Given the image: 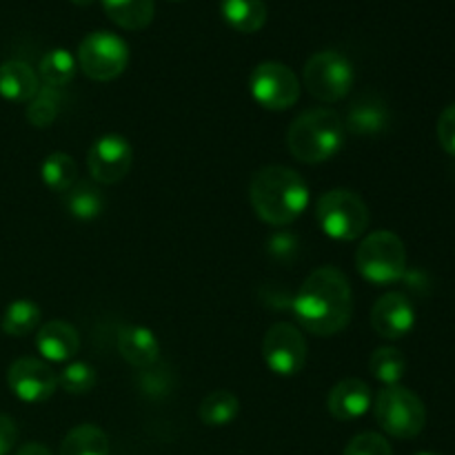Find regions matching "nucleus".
<instances>
[{
    "label": "nucleus",
    "instance_id": "f257e3e1",
    "mask_svg": "<svg viewBox=\"0 0 455 455\" xmlns=\"http://www.w3.org/2000/svg\"><path fill=\"white\" fill-rule=\"evenodd\" d=\"M293 314L302 329L320 338L340 333L354 314V291L336 267L311 271L293 298Z\"/></svg>",
    "mask_w": 455,
    "mask_h": 455
},
{
    "label": "nucleus",
    "instance_id": "f03ea898",
    "mask_svg": "<svg viewBox=\"0 0 455 455\" xmlns=\"http://www.w3.org/2000/svg\"><path fill=\"white\" fill-rule=\"evenodd\" d=\"M249 200L262 222L287 227L309 207V187L302 176L283 164H269L253 173Z\"/></svg>",
    "mask_w": 455,
    "mask_h": 455
},
{
    "label": "nucleus",
    "instance_id": "7ed1b4c3",
    "mask_svg": "<svg viewBox=\"0 0 455 455\" xmlns=\"http://www.w3.org/2000/svg\"><path fill=\"white\" fill-rule=\"evenodd\" d=\"M345 123L333 109H309L298 116L287 132V147L300 163L331 160L345 145Z\"/></svg>",
    "mask_w": 455,
    "mask_h": 455
},
{
    "label": "nucleus",
    "instance_id": "20e7f679",
    "mask_svg": "<svg viewBox=\"0 0 455 455\" xmlns=\"http://www.w3.org/2000/svg\"><path fill=\"white\" fill-rule=\"evenodd\" d=\"M355 269L371 284L400 283L407 274V249L394 231H373L355 251Z\"/></svg>",
    "mask_w": 455,
    "mask_h": 455
},
{
    "label": "nucleus",
    "instance_id": "39448f33",
    "mask_svg": "<svg viewBox=\"0 0 455 455\" xmlns=\"http://www.w3.org/2000/svg\"><path fill=\"white\" fill-rule=\"evenodd\" d=\"M315 220L324 235L340 243L363 238L369 227V209L355 191L331 189L315 203Z\"/></svg>",
    "mask_w": 455,
    "mask_h": 455
},
{
    "label": "nucleus",
    "instance_id": "423d86ee",
    "mask_svg": "<svg viewBox=\"0 0 455 455\" xmlns=\"http://www.w3.org/2000/svg\"><path fill=\"white\" fill-rule=\"evenodd\" d=\"M373 413L380 429L398 440L416 438L427 425L425 403L411 389L400 385L380 389L373 403Z\"/></svg>",
    "mask_w": 455,
    "mask_h": 455
},
{
    "label": "nucleus",
    "instance_id": "0eeeda50",
    "mask_svg": "<svg viewBox=\"0 0 455 455\" xmlns=\"http://www.w3.org/2000/svg\"><path fill=\"white\" fill-rule=\"evenodd\" d=\"M78 67L87 78L98 83L116 80L129 65V47L111 31H92L78 44Z\"/></svg>",
    "mask_w": 455,
    "mask_h": 455
},
{
    "label": "nucleus",
    "instance_id": "6e6552de",
    "mask_svg": "<svg viewBox=\"0 0 455 455\" xmlns=\"http://www.w3.org/2000/svg\"><path fill=\"white\" fill-rule=\"evenodd\" d=\"M305 87L320 102H338L349 96L354 87V65L340 52H318L307 60Z\"/></svg>",
    "mask_w": 455,
    "mask_h": 455
},
{
    "label": "nucleus",
    "instance_id": "1a4fd4ad",
    "mask_svg": "<svg viewBox=\"0 0 455 455\" xmlns=\"http://www.w3.org/2000/svg\"><path fill=\"white\" fill-rule=\"evenodd\" d=\"M249 92L253 100L265 109L287 111L300 98V83L287 65L267 60L260 62L249 76Z\"/></svg>",
    "mask_w": 455,
    "mask_h": 455
},
{
    "label": "nucleus",
    "instance_id": "9d476101",
    "mask_svg": "<svg viewBox=\"0 0 455 455\" xmlns=\"http://www.w3.org/2000/svg\"><path fill=\"white\" fill-rule=\"evenodd\" d=\"M262 358L275 376H296L305 369L307 342L289 323H275L262 338Z\"/></svg>",
    "mask_w": 455,
    "mask_h": 455
},
{
    "label": "nucleus",
    "instance_id": "9b49d317",
    "mask_svg": "<svg viewBox=\"0 0 455 455\" xmlns=\"http://www.w3.org/2000/svg\"><path fill=\"white\" fill-rule=\"evenodd\" d=\"M133 164V147L118 133L100 136L87 154L89 176L96 185H116L129 173Z\"/></svg>",
    "mask_w": 455,
    "mask_h": 455
},
{
    "label": "nucleus",
    "instance_id": "f8f14e48",
    "mask_svg": "<svg viewBox=\"0 0 455 455\" xmlns=\"http://www.w3.org/2000/svg\"><path fill=\"white\" fill-rule=\"evenodd\" d=\"M7 385L18 400L44 403L58 389V373L38 358H18L7 371Z\"/></svg>",
    "mask_w": 455,
    "mask_h": 455
},
{
    "label": "nucleus",
    "instance_id": "ddd939ff",
    "mask_svg": "<svg viewBox=\"0 0 455 455\" xmlns=\"http://www.w3.org/2000/svg\"><path fill=\"white\" fill-rule=\"evenodd\" d=\"M373 331L387 340H400L416 327V309L404 293L391 291L378 298L371 309Z\"/></svg>",
    "mask_w": 455,
    "mask_h": 455
},
{
    "label": "nucleus",
    "instance_id": "4468645a",
    "mask_svg": "<svg viewBox=\"0 0 455 455\" xmlns=\"http://www.w3.org/2000/svg\"><path fill=\"white\" fill-rule=\"evenodd\" d=\"M371 389L360 378H345L327 395V409L336 420H358L371 407Z\"/></svg>",
    "mask_w": 455,
    "mask_h": 455
},
{
    "label": "nucleus",
    "instance_id": "2eb2a0df",
    "mask_svg": "<svg viewBox=\"0 0 455 455\" xmlns=\"http://www.w3.org/2000/svg\"><path fill=\"white\" fill-rule=\"evenodd\" d=\"M36 349L49 363H67L80 349V336L74 324L65 320H49L36 333Z\"/></svg>",
    "mask_w": 455,
    "mask_h": 455
},
{
    "label": "nucleus",
    "instance_id": "dca6fc26",
    "mask_svg": "<svg viewBox=\"0 0 455 455\" xmlns=\"http://www.w3.org/2000/svg\"><path fill=\"white\" fill-rule=\"evenodd\" d=\"M342 123L354 136H378L391 123L389 107L378 96H360L351 102Z\"/></svg>",
    "mask_w": 455,
    "mask_h": 455
},
{
    "label": "nucleus",
    "instance_id": "f3484780",
    "mask_svg": "<svg viewBox=\"0 0 455 455\" xmlns=\"http://www.w3.org/2000/svg\"><path fill=\"white\" fill-rule=\"evenodd\" d=\"M118 351L132 367H154L160 358V342L147 327L127 324L118 331Z\"/></svg>",
    "mask_w": 455,
    "mask_h": 455
},
{
    "label": "nucleus",
    "instance_id": "a211bd4d",
    "mask_svg": "<svg viewBox=\"0 0 455 455\" xmlns=\"http://www.w3.org/2000/svg\"><path fill=\"white\" fill-rule=\"evenodd\" d=\"M40 78L27 62L7 60L0 65V96L9 102H29L38 93Z\"/></svg>",
    "mask_w": 455,
    "mask_h": 455
},
{
    "label": "nucleus",
    "instance_id": "6ab92c4d",
    "mask_svg": "<svg viewBox=\"0 0 455 455\" xmlns=\"http://www.w3.org/2000/svg\"><path fill=\"white\" fill-rule=\"evenodd\" d=\"M62 207L76 220H96L105 212V196L96 182L76 180V185L62 194Z\"/></svg>",
    "mask_w": 455,
    "mask_h": 455
},
{
    "label": "nucleus",
    "instance_id": "aec40b11",
    "mask_svg": "<svg viewBox=\"0 0 455 455\" xmlns=\"http://www.w3.org/2000/svg\"><path fill=\"white\" fill-rule=\"evenodd\" d=\"M222 20L240 34H253L267 22L265 0H220Z\"/></svg>",
    "mask_w": 455,
    "mask_h": 455
},
{
    "label": "nucleus",
    "instance_id": "412c9836",
    "mask_svg": "<svg viewBox=\"0 0 455 455\" xmlns=\"http://www.w3.org/2000/svg\"><path fill=\"white\" fill-rule=\"evenodd\" d=\"M107 16L127 31H140L154 20V0H100Z\"/></svg>",
    "mask_w": 455,
    "mask_h": 455
},
{
    "label": "nucleus",
    "instance_id": "4be33fe9",
    "mask_svg": "<svg viewBox=\"0 0 455 455\" xmlns=\"http://www.w3.org/2000/svg\"><path fill=\"white\" fill-rule=\"evenodd\" d=\"M76 71H78V60L67 49H52L40 60L38 78L43 87L60 89L74 80Z\"/></svg>",
    "mask_w": 455,
    "mask_h": 455
},
{
    "label": "nucleus",
    "instance_id": "5701e85b",
    "mask_svg": "<svg viewBox=\"0 0 455 455\" xmlns=\"http://www.w3.org/2000/svg\"><path fill=\"white\" fill-rule=\"evenodd\" d=\"M60 455H109V438L96 425H80L65 435Z\"/></svg>",
    "mask_w": 455,
    "mask_h": 455
},
{
    "label": "nucleus",
    "instance_id": "b1692460",
    "mask_svg": "<svg viewBox=\"0 0 455 455\" xmlns=\"http://www.w3.org/2000/svg\"><path fill=\"white\" fill-rule=\"evenodd\" d=\"M240 403L231 391L218 389L204 395L198 407V416L207 427H227L238 418Z\"/></svg>",
    "mask_w": 455,
    "mask_h": 455
},
{
    "label": "nucleus",
    "instance_id": "393cba45",
    "mask_svg": "<svg viewBox=\"0 0 455 455\" xmlns=\"http://www.w3.org/2000/svg\"><path fill=\"white\" fill-rule=\"evenodd\" d=\"M40 320H43L40 307L34 300L20 298V300H13L4 311L3 331L12 338H25L38 331Z\"/></svg>",
    "mask_w": 455,
    "mask_h": 455
},
{
    "label": "nucleus",
    "instance_id": "a878e982",
    "mask_svg": "<svg viewBox=\"0 0 455 455\" xmlns=\"http://www.w3.org/2000/svg\"><path fill=\"white\" fill-rule=\"evenodd\" d=\"M40 178H43L44 187H49L56 194H65L78 180V164L69 154L56 151V154H49L44 158L43 167H40Z\"/></svg>",
    "mask_w": 455,
    "mask_h": 455
},
{
    "label": "nucleus",
    "instance_id": "bb28decb",
    "mask_svg": "<svg viewBox=\"0 0 455 455\" xmlns=\"http://www.w3.org/2000/svg\"><path fill=\"white\" fill-rule=\"evenodd\" d=\"M369 371L385 387L398 385L407 373V358L395 347H380L369 360Z\"/></svg>",
    "mask_w": 455,
    "mask_h": 455
},
{
    "label": "nucleus",
    "instance_id": "cd10ccee",
    "mask_svg": "<svg viewBox=\"0 0 455 455\" xmlns=\"http://www.w3.org/2000/svg\"><path fill=\"white\" fill-rule=\"evenodd\" d=\"M60 107H62L60 89L40 87L38 93H36V96L29 100V105H27V120L38 129L52 127V124L56 123L58 114H60Z\"/></svg>",
    "mask_w": 455,
    "mask_h": 455
},
{
    "label": "nucleus",
    "instance_id": "c85d7f7f",
    "mask_svg": "<svg viewBox=\"0 0 455 455\" xmlns=\"http://www.w3.org/2000/svg\"><path fill=\"white\" fill-rule=\"evenodd\" d=\"M96 369L87 363H71L58 376V387L71 395H84L96 387Z\"/></svg>",
    "mask_w": 455,
    "mask_h": 455
},
{
    "label": "nucleus",
    "instance_id": "c756f323",
    "mask_svg": "<svg viewBox=\"0 0 455 455\" xmlns=\"http://www.w3.org/2000/svg\"><path fill=\"white\" fill-rule=\"evenodd\" d=\"M345 455H394V449L387 443L385 435L367 431L351 438V443L345 447Z\"/></svg>",
    "mask_w": 455,
    "mask_h": 455
},
{
    "label": "nucleus",
    "instance_id": "7c9ffc66",
    "mask_svg": "<svg viewBox=\"0 0 455 455\" xmlns=\"http://www.w3.org/2000/svg\"><path fill=\"white\" fill-rule=\"evenodd\" d=\"M438 140L443 149L455 158V102L440 114L438 118Z\"/></svg>",
    "mask_w": 455,
    "mask_h": 455
},
{
    "label": "nucleus",
    "instance_id": "2f4dec72",
    "mask_svg": "<svg viewBox=\"0 0 455 455\" xmlns=\"http://www.w3.org/2000/svg\"><path fill=\"white\" fill-rule=\"evenodd\" d=\"M18 440V427L9 416L0 413V455H9L12 449L16 447Z\"/></svg>",
    "mask_w": 455,
    "mask_h": 455
},
{
    "label": "nucleus",
    "instance_id": "473e14b6",
    "mask_svg": "<svg viewBox=\"0 0 455 455\" xmlns=\"http://www.w3.org/2000/svg\"><path fill=\"white\" fill-rule=\"evenodd\" d=\"M16 455H52V451H49L47 447H43V444L29 443V444H25V447L18 449Z\"/></svg>",
    "mask_w": 455,
    "mask_h": 455
},
{
    "label": "nucleus",
    "instance_id": "72a5a7b5",
    "mask_svg": "<svg viewBox=\"0 0 455 455\" xmlns=\"http://www.w3.org/2000/svg\"><path fill=\"white\" fill-rule=\"evenodd\" d=\"M74 4H78V7H89V4L93 3V0H71Z\"/></svg>",
    "mask_w": 455,
    "mask_h": 455
},
{
    "label": "nucleus",
    "instance_id": "f704fd0d",
    "mask_svg": "<svg viewBox=\"0 0 455 455\" xmlns=\"http://www.w3.org/2000/svg\"><path fill=\"white\" fill-rule=\"evenodd\" d=\"M416 455H440V453H431V451H422V453H416Z\"/></svg>",
    "mask_w": 455,
    "mask_h": 455
},
{
    "label": "nucleus",
    "instance_id": "c9c22d12",
    "mask_svg": "<svg viewBox=\"0 0 455 455\" xmlns=\"http://www.w3.org/2000/svg\"><path fill=\"white\" fill-rule=\"evenodd\" d=\"M169 3H180V0H169Z\"/></svg>",
    "mask_w": 455,
    "mask_h": 455
}]
</instances>
